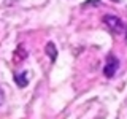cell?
<instances>
[{"instance_id": "cell-4", "label": "cell", "mask_w": 127, "mask_h": 119, "mask_svg": "<svg viewBox=\"0 0 127 119\" xmlns=\"http://www.w3.org/2000/svg\"><path fill=\"white\" fill-rule=\"evenodd\" d=\"M46 54L49 56V59H51L53 62L57 59V51H56L54 43H48V45H46Z\"/></svg>"}, {"instance_id": "cell-3", "label": "cell", "mask_w": 127, "mask_h": 119, "mask_svg": "<svg viewBox=\"0 0 127 119\" xmlns=\"http://www.w3.org/2000/svg\"><path fill=\"white\" fill-rule=\"evenodd\" d=\"M14 81L18 83L19 87H26L27 84H29V81H27V73L22 71L21 75H14Z\"/></svg>"}, {"instance_id": "cell-5", "label": "cell", "mask_w": 127, "mask_h": 119, "mask_svg": "<svg viewBox=\"0 0 127 119\" xmlns=\"http://www.w3.org/2000/svg\"><path fill=\"white\" fill-rule=\"evenodd\" d=\"M98 3H100V0H89V2H86L83 6L87 8V6H91V5H98Z\"/></svg>"}, {"instance_id": "cell-7", "label": "cell", "mask_w": 127, "mask_h": 119, "mask_svg": "<svg viewBox=\"0 0 127 119\" xmlns=\"http://www.w3.org/2000/svg\"><path fill=\"white\" fill-rule=\"evenodd\" d=\"M126 40H127V27H126Z\"/></svg>"}, {"instance_id": "cell-6", "label": "cell", "mask_w": 127, "mask_h": 119, "mask_svg": "<svg viewBox=\"0 0 127 119\" xmlns=\"http://www.w3.org/2000/svg\"><path fill=\"white\" fill-rule=\"evenodd\" d=\"M3 102H5V92H3V89L0 87V105H2Z\"/></svg>"}, {"instance_id": "cell-1", "label": "cell", "mask_w": 127, "mask_h": 119, "mask_svg": "<svg viewBox=\"0 0 127 119\" xmlns=\"http://www.w3.org/2000/svg\"><path fill=\"white\" fill-rule=\"evenodd\" d=\"M103 22H105L106 26L110 27V30L114 32V33H122V30L126 29L121 19H119L118 16H113V14H105L103 16Z\"/></svg>"}, {"instance_id": "cell-8", "label": "cell", "mask_w": 127, "mask_h": 119, "mask_svg": "<svg viewBox=\"0 0 127 119\" xmlns=\"http://www.w3.org/2000/svg\"><path fill=\"white\" fill-rule=\"evenodd\" d=\"M113 2H121V0H113Z\"/></svg>"}, {"instance_id": "cell-2", "label": "cell", "mask_w": 127, "mask_h": 119, "mask_svg": "<svg viewBox=\"0 0 127 119\" xmlns=\"http://www.w3.org/2000/svg\"><path fill=\"white\" fill-rule=\"evenodd\" d=\"M118 68H119V60H118V57H114V56H108L106 63H105V68H103L105 76H106V78H113L114 75H116Z\"/></svg>"}]
</instances>
